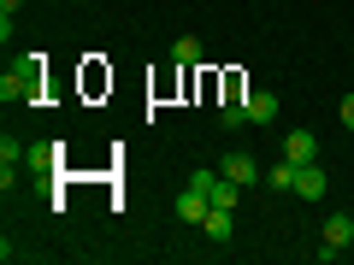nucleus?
I'll return each instance as SVG.
<instances>
[{
	"label": "nucleus",
	"instance_id": "f257e3e1",
	"mask_svg": "<svg viewBox=\"0 0 354 265\" xmlns=\"http://www.w3.org/2000/svg\"><path fill=\"white\" fill-rule=\"evenodd\" d=\"M0 95H6V106H24V101H36V95H41V65L36 59H30L24 65V71H6V83H0Z\"/></svg>",
	"mask_w": 354,
	"mask_h": 265
},
{
	"label": "nucleus",
	"instance_id": "f03ea898",
	"mask_svg": "<svg viewBox=\"0 0 354 265\" xmlns=\"http://www.w3.org/2000/svg\"><path fill=\"white\" fill-rule=\"evenodd\" d=\"M283 159L290 165H313L319 159V136L313 130H290V136H283Z\"/></svg>",
	"mask_w": 354,
	"mask_h": 265
},
{
	"label": "nucleus",
	"instance_id": "7ed1b4c3",
	"mask_svg": "<svg viewBox=\"0 0 354 265\" xmlns=\"http://www.w3.org/2000/svg\"><path fill=\"white\" fill-rule=\"evenodd\" d=\"M218 171H225L230 183H242V189H248V183H260V165H254L248 153H225V159H218Z\"/></svg>",
	"mask_w": 354,
	"mask_h": 265
},
{
	"label": "nucleus",
	"instance_id": "20e7f679",
	"mask_svg": "<svg viewBox=\"0 0 354 265\" xmlns=\"http://www.w3.org/2000/svg\"><path fill=\"white\" fill-rule=\"evenodd\" d=\"M207 213H213V201H207L201 189H183V195H177V218H183V224H207Z\"/></svg>",
	"mask_w": 354,
	"mask_h": 265
},
{
	"label": "nucleus",
	"instance_id": "39448f33",
	"mask_svg": "<svg viewBox=\"0 0 354 265\" xmlns=\"http://www.w3.org/2000/svg\"><path fill=\"white\" fill-rule=\"evenodd\" d=\"M325 189H330V183H325L319 165H295V195H301V201H319Z\"/></svg>",
	"mask_w": 354,
	"mask_h": 265
},
{
	"label": "nucleus",
	"instance_id": "423d86ee",
	"mask_svg": "<svg viewBox=\"0 0 354 265\" xmlns=\"http://www.w3.org/2000/svg\"><path fill=\"white\" fill-rule=\"evenodd\" d=\"M272 118H278V95L272 88H254L248 95V124H272Z\"/></svg>",
	"mask_w": 354,
	"mask_h": 265
},
{
	"label": "nucleus",
	"instance_id": "0eeeda50",
	"mask_svg": "<svg viewBox=\"0 0 354 265\" xmlns=\"http://www.w3.org/2000/svg\"><path fill=\"white\" fill-rule=\"evenodd\" d=\"M325 242H330V248H348V242H354V218L348 213H330L325 218Z\"/></svg>",
	"mask_w": 354,
	"mask_h": 265
},
{
	"label": "nucleus",
	"instance_id": "6e6552de",
	"mask_svg": "<svg viewBox=\"0 0 354 265\" xmlns=\"http://www.w3.org/2000/svg\"><path fill=\"white\" fill-rule=\"evenodd\" d=\"M24 165L30 171H53V165H59V148H53V141H36V148H24Z\"/></svg>",
	"mask_w": 354,
	"mask_h": 265
},
{
	"label": "nucleus",
	"instance_id": "1a4fd4ad",
	"mask_svg": "<svg viewBox=\"0 0 354 265\" xmlns=\"http://www.w3.org/2000/svg\"><path fill=\"white\" fill-rule=\"evenodd\" d=\"M218 183H225V171H213V165H195V171H189V189H201L207 201H213V189H218Z\"/></svg>",
	"mask_w": 354,
	"mask_h": 265
},
{
	"label": "nucleus",
	"instance_id": "9d476101",
	"mask_svg": "<svg viewBox=\"0 0 354 265\" xmlns=\"http://www.w3.org/2000/svg\"><path fill=\"white\" fill-rule=\"evenodd\" d=\"M201 230H207V236H213V242H230V206H213Z\"/></svg>",
	"mask_w": 354,
	"mask_h": 265
},
{
	"label": "nucleus",
	"instance_id": "9b49d317",
	"mask_svg": "<svg viewBox=\"0 0 354 265\" xmlns=\"http://www.w3.org/2000/svg\"><path fill=\"white\" fill-rule=\"evenodd\" d=\"M266 183H272L278 195H295V165H290V159H283V165H272V171H266Z\"/></svg>",
	"mask_w": 354,
	"mask_h": 265
},
{
	"label": "nucleus",
	"instance_id": "f8f14e48",
	"mask_svg": "<svg viewBox=\"0 0 354 265\" xmlns=\"http://www.w3.org/2000/svg\"><path fill=\"white\" fill-rule=\"evenodd\" d=\"M171 59L177 65H201V41H195V36H177L171 41Z\"/></svg>",
	"mask_w": 354,
	"mask_h": 265
},
{
	"label": "nucleus",
	"instance_id": "ddd939ff",
	"mask_svg": "<svg viewBox=\"0 0 354 265\" xmlns=\"http://www.w3.org/2000/svg\"><path fill=\"white\" fill-rule=\"evenodd\" d=\"M218 124H225V130L248 124V95H242V101H230V106H218Z\"/></svg>",
	"mask_w": 354,
	"mask_h": 265
},
{
	"label": "nucleus",
	"instance_id": "4468645a",
	"mask_svg": "<svg viewBox=\"0 0 354 265\" xmlns=\"http://www.w3.org/2000/svg\"><path fill=\"white\" fill-rule=\"evenodd\" d=\"M337 118H342V130H354V95H342V106H337Z\"/></svg>",
	"mask_w": 354,
	"mask_h": 265
},
{
	"label": "nucleus",
	"instance_id": "2eb2a0df",
	"mask_svg": "<svg viewBox=\"0 0 354 265\" xmlns=\"http://www.w3.org/2000/svg\"><path fill=\"white\" fill-rule=\"evenodd\" d=\"M18 6H24V0H0V18H18Z\"/></svg>",
	"mask_w": 354,
	"mask_h": 265
}]
</instances>
